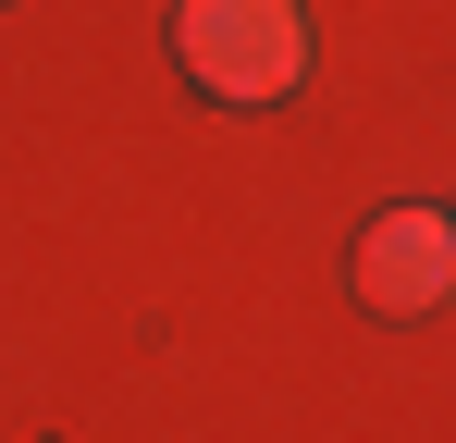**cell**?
I'll list each match as a JSON object with an SVG mask.
<instances>
[{
  "label": "cell",
  "instance_id": "2",
  "mask_svg": "<svg viewBox=\"0 0 456 443\" xmlns=\"http://www.w3.org/2000/svg\"><path fill=\"white\" fill-rule=\"evenodd\" d=\"M358 295H370L382 320L444 308V295H456V222L444 210H382V222H358Z\"/></svg>",
  "mask_w": 456,
  "mask_h": 443
},
{
  "label": "cell",
  "instance_id": "1",
  "mask_svg": "<svg viewBox=\"0 0 456 443\" xmlns=\"http://www.w3.org/2000/svg\"><path fill=\"white\" fill-rule=\"evenodd\" d=\"M173 50H185V74H198L210 99L259 111V99H284L308 74V12L297 0H185Z\"/></svg>",
  "mask_w": 456,
  "mask_h": 443
},
{
  "label": "cell",
  "instance_id": "3",
  "mask_svg": "<svg viewBox=\"0 0 456 443\" xmlns=\"http://www.w3.org/2000/svg\"><path fill=\"white\" fill-rule=\"evenodd\" d=\"M444 222H456V210H444Z\"/></svg>",
  "mask_w": 456,
  "mask_h": 443
}]
</instances>
